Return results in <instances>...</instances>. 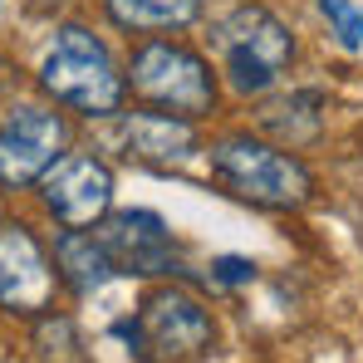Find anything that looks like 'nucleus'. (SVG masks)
<instances>
[{
  "mask_svg": "<svg viewBox=\"0 0 363 363\" xmlns=\"http://www.w3.org/2000/svg\"><path fill=\"white\" fill-rule=\"evenodd\" d=\"M40 84H45L50 99H60L74 113H89V118L118 113L123 94H128L108 45L94 40L84 25H64L55 35V50L40 64Z\"/></svg>",
  "mask_w": 363,
  "mask_h": 363,
  "instance_id": "f257e3e1",
  "label": "nucleus"
},
{
  "mask_svg": "<svg viewBox=\"0 0 363 363\" xmlns=\"http://www.w3.org/2000/svg\"><path fill=\"white\" fill-rule=\"evenodd\" d=\"M211 172L226 182L241 201L270 206V211H295L314 196V172L304 167L295 152H280L260 138H221L211 143Z\"/></svg>",
  "mask_w": 363,
  "mask_h": 363,
  "instance_id": "f03ea898",
  "label": "nucleus"
},
{
  "mask_svg": "<svg viewBox=\"0 0 363 363\" xmlns=\"http://www.w3.org/2000/svg\"><path fill=\"white\" fill-rule=\"evenodd\" d=\"M123 84L143 104H152L157 113H172V118H206L216 108V84H211L206 60L191 55L186 45H172V40L138 45Z\"/></svg>",
  "mask_w": 363,
  "mask_h": 363,
  "instance_id": "7ed1b4c3",
  "label": "nucleus"
},
{
  "mask_svg": "<svg viewBox=\"0 0 363 363\" xmlns=\"http://www.w3.org/2000/svg\"><path fill=\"white\" fill-rule=\"evenodd\" d=\"M216 55H221V69L231 79L236 94H265L295 60V40L290 30L265 10V5H236L216 35H211Z\"/></svg>",
  "mask_w": 363,
  "mask_h": 363,
  "instance_id": "20e7f679",
  "label": "nucleus"
},
{
  "mask_svg": "<svg viewBox=\"0 0 363 363\" xmlns=\"http://www.w3.org/2000/svg\"><path fill=\"white\" fill-rule=\"evenodd\" d=\"M133 339L147 363H201L206 349L216 344V319L196 295L167 285L143 300L133 319Z\"/></svg>",
  "mask_w": 363,
  "mask_h": 363,
  "instance_id": "39448f33",
  "label": "nucleus"
},
{
  "mask_svg": "<svg viewBox=\"0 0 363 363\" xmlns=\"http://www.w3.org/2000/svg\"><path fill=\"white\" fill-rule=\"evenodd\" d=\"M40 196H45V211L60 226L89 231L113 206V172L94 152H60L55 167L40 177Z\"/></svg>",
  "mask_w": 363,
  "mask_h": 363,
  "instance_id": "423d86ee",
  "label": "nucleus"
},
{
  "mask_svg": "<svg viewBox=\"0 0 363 363\" xmlns=\"http://www.w3.org/2000/svg\"><path fill=\"white\" fill-rule=\"evenodd\" d=\"M64 143H69V123L55 108H40V104L10 108L0 123V186L40 182L64 152Z\"/></svg>",
  "mask_w": 363,
  "mask_h": 363,
  "instance_id": "0eeeda50",
  "label": "nucleus"
},
{
  "mask_svg": "<svg viewBox=\"0 0 363 363\" xmlns=\"http://www.w3.org/2000/svg\"><path fill=\"white\" fill-rule=\"evenodd\" d=\"M55 285H60L55 260L35 241V231L25 221H5L0 226V309L35 319L55 304Z\"/></svg>",
  "mask_w": 363,
  "mask_h": 363,
  "instance_id": "6e6552de",
  "label": "nucleus"
},
{
  "mask_svg": "<svg viewBox=\"0 0 363 363\" xmlns=\"http://www.w3.org/2000/svg\"><path fill=\"white\" fill-rule=\"evenodd\" d=\"M99 241L108 250L113 270H123V275H172V270H182L177 241H172V231L157 211H113V216H104Z\"/></svg>",
  "mask_w": 363,
  "mask_h": 363,
  "instance_id": "1a4fd4ad",
  "label": "nucleus"
},
{
  "mask_svg": "<svg viewBox=\"0 0 363 363\" xmlns=\"http://www.w3.org/2000/svg\"><path fill=\"white\" fill-rule=\"evenodd\" d=\"M128 138V157H147V162H186L196 152V128L191 118H172V113H133L123 123Z\"/></svg>",
  "mask_w": 363,
  "mask_h": 363,
  "instance_id": "9d476101",
  "label": "nucleus"
},
{
  "mask_svg": "<svg viewBox=\"0 0 363 363\" xmlns=\"http://www.w3.org/2000/svg\"><path fill=\"white\" fill-rule=\"evenodd\" d=\"M55 275H60L69 290L94 295V290L113 275V260H108V250H104L99 236H89V231H69V226H64V236L55 241Z\"/></svg>",
  "mask_w": 363,
  "mask_h": 363,
  "instance_id": "9b49d317",
  "label": "nucleus"
},
{
  "mask_svg": "<svg viewBox=\"0 0 363 363\" xmlns=\"http://www.w3.org/2000/svg\"><path fill=\"white\" fill-rule=\"evenodd\" d=\"M123 30H182L201 15V0H104Z\"/></svg>",
  "mask_w": 363,
  "mask_h": 363,
  "instance_id": "f8f14e48",
  "label": "nucleus"
},
{
  "mask_svg": "<svg viewBox=\"0 0 363 363\" xmlns=\"http://www.w3.org/2000/svg\"><path fill=\"white\" fill-rule=\"evenodd\" d=\"M319 10L344 50H363V0H319Z\"/></svg>",
  "mask_w": 363,
  "mask_h": 363,
  "instance_id": "ddd939ff",
  "label": "nucleus"
},
{
  "mask_svg": "<svg viewBox=\"0 0 363 363\" xmlns=\"http://www.w3.org/2000/svg\"><path fill=\"white\" fill-rule=\"evenodd\" d=\"M211 270H216V280H221V285H250V280H255V265L241 260V255H226V260H216Z\"/></svg>",
  "mask_w": 363,
  "mask_h": 363,
  "instance_id": "4468645a",
  "label": "nucleus"
}]
</instances>
